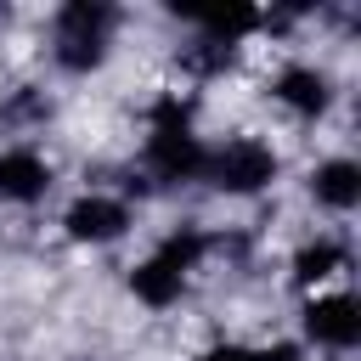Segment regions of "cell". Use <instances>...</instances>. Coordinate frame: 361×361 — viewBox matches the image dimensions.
<instances>
[{"label":"cell","mask_w":361,"mask_h":361,"mask_svg":"<svg viewBox=\"0 0 361 361\" xmlns=\"http://www.w3.org/2000/svg\"><path fill=\"white\" fill-rule=\"evenodd\" d=\"M276 102H288L293 113H327L333 85H327L316 68H282V73H276Z\"/></svg>","instance_id":"52a82bcc"},{"label":"cell","mask_w":361,"mask_h":361,"mask_svg":"<svg viewBox=\"0 0 361 361\" xmlns=\"http://www.w3.org/2000/svg\"><path fill=\"white\" fill-rule=\"evenodd\" d=\"M231 51H237V45H220V39H203L197 51H186V68H197V73H214V68H226V62H231Z\"/></svg>","instance_id":"4fadbf2b"},{"label":"cell","mask_w":361,"mask_h":361,"mask_svg":"<svg viewBox=\"0 0 361 361\" xmlns=\"http://www.w3.org/2000/svg\"><path fill=\"white\" fill-rule=\"evenodd\" d=\"M305 327H310L316 344L350 350V344L361 338V305H355L350 293H327V299H316V305L305 310Z\"/></svg>","instance_id":"277c9868"},{"label":"cell","mask_w":361,"mask_h":361,"mask_svg":"<svg viewBox=\"0 0 361 361\" xmlns=\"http://www.w3.org/2000/svg\"><path fill=\"white\" fill-rule=\"evenodd\" d=\"M45 186H51V169H45L39 152H28V147L0 152V197H11V203H34V197H45Z\"/></svg>","instance_id":"8992f818"},{"label":"cell","mask_w":361,"mask_h":361,"mask_svg":"<svg viewBox=\"0 0 361 361\" xmlns=\"http://www.w3.org/2000/svg\"><path fill=\"white\" fill-rule=\"evenodd\" d=\"M147 164H152L164 180H186V175L203 169V147H197V135H192V124H186V107H180L175 96L158 102V113H152Z\"/></svg>","instance_id":"7a4b0ae2"},{"label":"cell","mask_w":361,"mask_h":361,"mask_svg":"<svg viewBox=\"0 0 361 361\" xmlns=\"http://www.w3.org/2000/svg\"><path fill=\"white\" fill-rule=\"evenodd\" d=\"M197 254H203V237H197V231H169V237L158 243V259H164V265H175L180 276L192 271V259H197Z\"/></svg>","instance_id":"8fae6325"},{"label":"cell","mask_w":361,"mask_h":361,"mask_svg":"<svg viewBox=\"0 0 361 361\" xmlns=\"http://www.w3.org/2000/svg\"><path fill=\"white\" fill-rule=\"evenodd\" d=\"M107 28H113V6L102 0H68L56 11V62L85 73L107 56Z\"/></svg>","instance_id":"6da1fadb"},{"label":"cell","mask_w":361,"mask_h":361,"mask_svg":"<svg viewBox=\"0 0 361 361\" xmlns=\"http://www.w3.org/2000/svg\"><path fill=\"white\" fill-rule=\"evenodd\" d=\"M124 226H130V209L118 197H79L68 209V237L79 243H113Z\"/></svg>","instance_id":"5b68a950"},{"label":"cell","mask_w":361,"mask_h":361,"mask_svg":"<svg viewBox=\"0 0 361 361\" xmlns=\"http://www.w3.org/2000/svg\"><path fill=\"white\" fill-rule=\"evenodd\" d=\"M316 197L327 203V209H355V197H361V169L350 164V158H333V164H322L316 169Z\"/></svg>","instance_id":"ba28073f"},{"label":"cell","mask_w":361,"mask_h":361,"mask_svg":"<svg viewBox=\"0 0 361 361\" xmlns=\"http://www.w3.org/2000/svg\"><path fill=\"white\" fill-rule=\"evenodd\" d=\"M203 169H209V180L220 186V192H259V186H271V175H276V158H271V147H259V141H226L214 158H203Z\"/></svg>","instance_id":"3957f363"},{"label":"cell","mask_w":361,"mask_h":361,"mask_svg":"<svg viewBox=\"0 0 361 361\" xmlns=\"http://www.w3.org/2000/svg\"><path fill=\"white\" fill-rule=\"evenodd\" d=\"M338 265H344V248H338V243H310V248H299L293 276H299V282H322V276H333Z\"/></svg>","instance_id":"30bf717a"},{"label":"cell","mask_w":361,"mask_h":361,"mask_svg":"<svg viewBox=\"0 0 361 361\" xmlns=\"http://www.w3.org/2000/svg\"><path fill=\"white\" fill-rule=\"evenodd\" d=\"M180 271L175 265H164L158 254L147 259V265H135V276H130V288H135V299H147V305H175L180 299Z\"/></svg>","instance_id":"9c48e42d"},{"label":"cell","mask_w":361,"mask_h":361,"mask_svg":"<svg viewBox=\"0 0 361 361\" xmlns=\"http://www.w3.org/2000/svg\"><path fill=\"white\" fill-rule=\"evenodd\" d=\"M197 361H299V350H293V344H271V350H243V344H214V350H203Z\"/></svg>","instance_id":"7c38bea8"}]
</instances>
